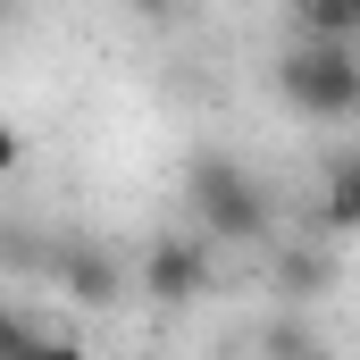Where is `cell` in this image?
Masks as SVG:
<instances>
[{
	"label": "cell",
	"instance_id": "6",
	"mask_svg": "<svg viewBox=\"0 0 360 360\" xmlns=\"http://www.w3.org/2000/svg\"><path fill=\"white\" fill-rule=\"evenodd\" d=\"M293 42H344V51H360V0H302L293 8Z\"/></svg>",
	"mask_w": 360,
	"mask_h": 360
},
{
	"label": "cell",
	"instance_id": "1",
	"mask_svg": "<svg viewBox=\"0 0 360 360\" xmlns=\"http://www.w3.org/2000/svg\"><path fill=\"white\" fill-rule=\"evenodd\" d=\"M184 210H193L201 243H269V226H276L269 184L252 176L235 151H193L184 160Z\"/></svg>",
	"mask_w": 360,
	"mask_h": 360
},
{
	"label": "cell",
	"instance_id": "5",
	"mask_svg": "<svg viewBox=\"0 0 360 360\" xmlns=\"http://www.w3.org/2000/svg\"><path fill=\"white\" fill-rule=\"evenodd\" d=\"M310 218H319V235H360V151L352 160H327Z\"/></svg>",
	"mask_w": 360,
	"mask_h": 360
},
{
	"label": "cell",
	"instance_id": "3",
	"mask_svg": "<svg viewBox=\"0 0 360 360\" xmlns=\"http://www.w3.org/2000/svg\"><path fill=\"white\" fill-rule=\"evenodd\" d=\"M134 285H143L160 310L201 302V293H210V243H201V235H160V243L134 260Z\"/></svg>",
	"mask_w": 360,
	"mask_h": 360
},
{
	"label": "cell",
	"instance_id": "9",
	"mask_svg": "<svg viewBox=\"0 0 360 360\" xmlns=\"http://www.w3.org/2000/svg\"><path fill=\"white\" fill-rule=\"evenodd\" d=\"M310 360H335V352H327V344H319V352H310Z\"/></svg>",
	"mask_w": 360,
	"mask_h": 360
},
{
	"label": "cell",
	"instance_id": "2",
	"mask_svg": "<svg viewBox=\"0 0 360 360\" xmlns=\"http://www.w3.org/2000/svg\"><path fill=\"white\" fill-rule=\"evenodd\" d=\"M276 101L310 126H344L360 117V51L344 42H285L276 59Z\"/></svg>",
	"mask_w": 360,
	"mask_h": 360
},
{
	"label": "cell",
	"instance_id": "8",
	"mask_svg": "<svg viewBox=\"0 0 360 360\" xmlns=\"http://www.w3.org/2000/svg\"><path fill=\"white\" fill-rule=\"evenodd\" d=\"M0 360H84V344L76 335H59V327H42V319H8L0 327Z\"/></svg>",
	"mask_w": 360,
	"mask_h": 360
},
{
	"label": "cell",
	"instance_id": "7",
	"mask_svg": "<svg viewBox=\"0 0 360 360\" xmlns=\"http://www.w3.org/2000/svg\"><path fill=\"white\" fill-rule=\"evenodd\" d=\"M269 285L285 293V302H319V293H335V260L327 252H276V269H269Z\"/></svg>",
	"mask_w": 360,
	"mask_h": 360
},
{
	"label": "cell",
	"instance_id": "4",
	"mask_svg": "<svg viewBox=\"0 0 360 360\" xmlns=\"http://www.w3.org/2000/svg\"><path fill=\"white\" fill-rule=\"evenodd\" d=\"M59 285H68V302H84V310H109V302L126 293V269H117L101 243H68V252H59Z\"/></svg>",
	"mask_w": 360,
	"mask_h": 360
}]
</instances>
